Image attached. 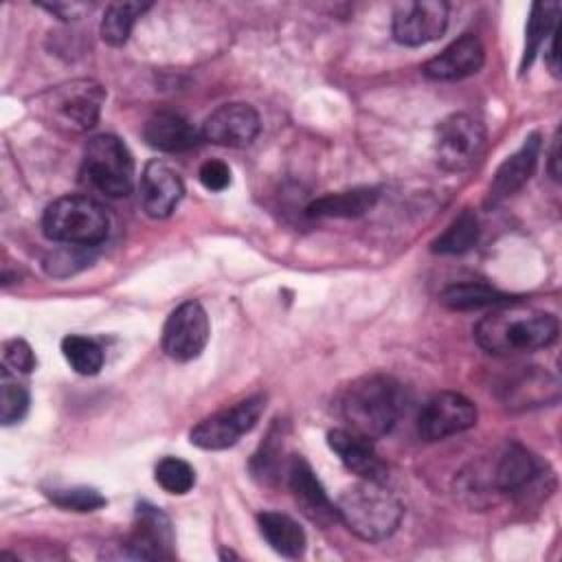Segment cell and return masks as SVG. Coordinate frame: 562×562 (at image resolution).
<instances>
[{
  "label": "cell",
  "mask_w": 562,
  "mask_h": 562,
  "mask_svg": "<svg viewBox=\"0 0 562 562\" xmlns=\"http://www.w3.org/2000/svg\"><path fill=\"white\" fill-rule=\"evenodd\" d=\"M202 138L224 147H246L261 132L259 112L248 103H224L202 123Z\"/></svg>",
  "instance_id": "12"
},
{
  "label": "cell",
  "mask_w": 562,
  "mask_h": 562,
  "mask_svg": "<svg viewBox=\"0 0 562 562\" xmlns=\"http://www.w3.org/2000/svg\"><path fill=\"white\" fill-rule=\"evenodd\" d=\"M338 413L349 432L375 441L395 426L402 413V389L389 375H362L342 391Z\"/></svg>",
  "instance_id": "2"
},
{
  "label": "cell",
  "mask_w": 562,
  "mask_h": 562,
  "mask_svg": "<svg viewBox=\"0 0 562 562\" xmlns=\"http://www.w3.org/2000/svg\"><path fill=\"white\" fill-rule=\"evenodd\" d=\"M476 342L494 356H516L531 353L536 349L549 347L558 338V318L549 312L512 301L492 307L476 327Z\"/></svg>",
  "instance_id": "1"
},
{
  "label": "cell",
  "mask_w": 562,
  "mask_h": 562,
  "mask_svg": "<svg viewBox=\"0 0 562 562\" xmlns=\"http://www.w3.org/2000/svg\"><path fill=\"white\" fill-rule=\"evenodd\" d=\"M485 149V127L470 114L446 116L435 132L437 162L448 171L470 169Z\"/></svg>",
  "instance_id": "7"
},
{
  "label": "cell",
  "mask_w": 562,
  "mask_h": 562,
  "mask_svg": "<svg viewBox=\"0 0 562 562\" xmlns=\"http://www.w3.org/2000/svg\"><path fill=\"white\" fill-rule=\"evenodd\" d=\"M549 173L553 180H560V134L553 136L551 156H549Z\"/></svg>",
  "instance_id": "34"
},
{
  "label": "cell",
  "mask_w": 562,
  "mask_h": 562,
  "mask_svg": "<svg viewBox=\"0 0 562 562\" xmlns=\"http://www.w3.org/2000/svg\"><path fill=\"white\" fill-rule=\"evenodd\" d=\"M81 176L99 193L125 198L134 184V158L121 138L99 134L86 145Z\"/></svg>",
  "instance_id": "5"
},
{
  "label": "cell",
  "mask_w": 562,
  "mask_h": 562,
  "mask_svg": "<svg viewBox=\"0 0 562 562\" xmlns=\"http://www.w3.org/2000/svg\"><path fill=\"white\" fill-rule=\"evenodd\" d=\"M483 61H485V50L481 40L472 33H463L461 37L450 42L439 55L428 59L422 66V70L428 79L457 81L479 72Z\"/></svg>",
  "instance_id": "15"
},
{
  "label": "cell",
  "mask_w": 562,
  "mask_h": 562,
  "mask_svg": "<svg viewBox=\"0 0 562 562\" xmlns=\"http://www.w3.org/2000/svg\"><path fill=\"white\" fill-rule=\"evenodd\" d=\"M46 11L57 13L61 20H77L88 7L86 4H61V2H53V4H42Z\"/></svg>",
  "instance_id": "33"
},
{
  "label": "cell",
  "mask_w": 562,
  "mask_h": 562,
  "mask_svg": "<svg viewBox=\"0 0 562 562\" xmlns=\"http://www.w3.org/2000/svg\"><path fill=\"white\" fill-rule=\"evenodd\" d=\"M266 406L263 395H252L231 408L204 417L191 428V443L202 450H224L239 441L241 435L255 428Z\"/></svg>",
  "instance_id": "8"
},
{
  "label": "cell",
  "mask_w": 562,
  "mask_h": 562,
  "mask_svg": "<svg viewBox=\"0 0 562 562\" xmlns=\"http://www.w3.org/2000/svg\"><path fill=\"white\" fill-rule=\"evenodd\" d=\"M257 525L266 542L283 558H301L305 551V531L299 522L279 512H261Z\"/></svg>",
  "instance_id": "21"
},
{
  "label": "cell",
  "mask_w": 562,
  "mask_h": 562,
  "mask_svg": "<svg viewBox=\"0 0 562 562\" xmlns=\"http://www.w3.org/2000/svg\"><path fill=\"white\" fill-rule=\"evenodd\" d=\"M558 13H560L558 2H536L531 7V15L527 20V44H525V55H522V61H520V70H525L533 61L540 44L547 37H551V33L555 31Z\"/></svg>",
  "instance_id": "26"
},
{
  "label": "cell",
  "mask_w": 562,
  "mask_h": 562,
  "mask_svg": "<svg viewBox=\"0 0 562 562\" xmlns=\"http://www.w3.org/2000/svg\"><path fill=\"white\" fill-rule=\"evenodd\" d=\"M211 325L206 310L198 301L180 303L165 321L162 351L178 362L198 358L209 342Z\"/></svg>",
  "instance_id": "9"
},
{
  "label": "cell",
  "mask_w": 562,
  "mask_h": 562,
  "mask_svg": "<svg viewBox=\"0 0 562 562\" xmlns=\"http://www.w3.org/2000/svg\"><path fill=\"white\" fill-rule=\"evenodd\" d=\"M138 189L143 211L154 220L171 215V211L184 195V184L180 176L160 160H151L145 165Z\"/></svg>",
  "instance_id": "16"
},
{
  "label": "cell",
  "mask_w": 562,
  "mask_h": 562,
  "mask_svg": "<svg viewBox=\"0 0 562 562\" xmlns=\"http://www.w3.org/2000/svg\"><path fill=\"white\" fill-rule=\"evenodd\" d=\"M558 33L553 31L551 33V44H549V53H547V61H549V68H551V72L558 77L560 75V70H558V37H555Z\"/></svg>",
  "instance_id": "35"
},
{
  "label": "cell",
  "mask_w": 562,
  "mask_h": 562,
  "mask_svg": "<svg viewBox=\"0 0 562 562\" xmlns=\"http://www.w3.org/2000/svg\"><path fill=\"white\" fill-rule=\"evenodd\" d=\"M29 411V391L11 375V369L0 373V419L4 426L18 424Z\"/></svg>",
  "instance_id": "28"
},
{
  "label": "cell",
  "mask_w": 562,
  "mask_h": 562,
  "mask_svg": "<svg viewBox=\"0 0 562 562\" xmlns=\"http://www.w3.org/2000/svg\"><path fill=\"white\" fill-rule=\"evenodd\" d=\"M448 26V4L441 0L404 2L393 13V37L404 46H422L443 35Z\"/></svg>",
  "instance_id": "11"
},
{
  "label": "cell",
  "mask_w": 562,
  "mask_h": 562,
  "mask_svg": "<svg viewBox=\"0 0 562 562\" xmlns=\"http://www.w3.org/2000/svg\"><path fill=\"white\" fill-rule=\"evenodd\" d=\"M538 151H540V136L538 134L527 136L522 147L516 154H512L507 160H503L501 167L496 169L494 180L487 189L485 204L494 206V204L503 202L505 198L514 195L516 191H520L536 169Z\"/></svg>",
  "instance_id": "18"
},
{
  "label": "cell",
  "mask_w": 562,
  "mask_h": 562,
  "mask_svg": "<svg viewBox=\"0 0 562 562\" xmlns=\"http://www.w3.org/2000/svg\"><path fill=\"white\" fill-rule=\"evenodd\" d=\"M143 138L149 147L169 154L189 151L198 147L200 140H204L200 130H195L184 116L169 110H160L147 119L143 127Z\"/></svg>",
  "instance_id": "20"
},
{
  "label": "cell",
  "mask_w": 562,
  "mask_h": 562,
  "mask_svg": "<svg viewBox=\"0 0 562 562\" xmlns=\"http://www.w3.org/2000/svg\"><path fill=\"white\" fill-rule=\"evenodd\" d=\"M338 520L362 540L389 538L404 514L402 503L389 492L382 481H367L347 487L336 501Z\"/></svg>",
  "instance_id": "3"
},
{
  "label": "cell",
  "mask_w": 562,
  "mask_h": 562,
  "mask_svg": "<svg viewBox=\"0 0 562 562\" xmlns=\"http://www.w3.org/2000/svg\"><path fill=\"white\" fill-rule=\"evenodd\" d=\"M4 367L20 373H31L37 367V358L26 340L13 338L4 342Z\"/></svg>",
  "instance_id": "31"
},
{
  "label": "cell",
  "mask_w": 562,
  "mask_h": 562,
  "mask_svg": "<svg viewBox=\"0 0 562 562\" xmlns=\"http://www.w3.org/2000/svg\"><path fill=\"white\" fill-rule=\"evenodd\" d=\"M476 424V406L461 393L443 391L432 395L417 419L419 437L426 441H439L450 435L463 432Z\"/></svg>",
  "instance_id": "10"
},
{
  "label": "cell",
  "mask_w": 562,
  "mask_h": 562,
  "mask_svg": "<svg viewBox=\"0 0 562 562\" xmlns=\"http://www.w3.org/2000/svg\"><path fill=\"white\" fill-rule=\"evenodd\" d=\"M156 483L169 494H187L195 485V470L178 457H165L156 465Z\"/></svg>",
  "instance_id": "29"
},
{
  "label": "cell",
  "mask_w": 562,
  "mask_h": 562,
  "mask_svg": "<svg viewBox=\"0 0 562 562\" xmlns=\"http://www.w3.org/2000/svg\"><path fill=\"white\" fill-rule=\"evenodd\" d=\"M327 443L338 454V459L342 461V465L349 472H353L367 481H384L386 465L375 454L373 441L358 437V435L349 432L347 428H336V430H329Z\"/></svg>",
  "instance_id": "19"
},
{
  "label": "cell",
  "mask_w": 562,
  "mask_h": 562,
  "mask_svg": "<svg viewBox=\"0 0 562 562\" xmlns=\"http://www.w3.org/2000/svg\"><path fill=\"white\" fill-rule=\"evenodd\" d=\"M105 209L88 195H64L50 202L42 215V233L57 244L92 248L108 237Z\"/></svg>",
  "instance_id": "4"
},
{
  "label": "cell",
  "mask_w": 562,
  "mask_h": 562,
  "mask_svg": "<svg viewBox=\"0 0 562 562\" xmlns=\"http://www.w3.org/2000/svg\"><path fill=\"white\" fill-rule=\"evenodd\" d=\"M378 200V189L358 187L349 191L327 193L307 206L312 217H358L364 215Z\"/></svg>",
  "instance_id": "22"
},
{
  "label": "cell",
  "mask_w": 562,
  "mask_h": 562,
  "mask_svg": "<svg viewBox=\"0 0 562 562\" xmlns=\"http://www.w3.org/2000/svg\"><path fill=\"white\" fill-rule=\"evenodd\" d=\"M544 474L542 461L520 443H507L492 470V485L512 496H525Z\"/></svg>",
  "instance_id": "13"
},
{
  "label": "cell",
  "mask_w": 562,
  "mask_h": 562,
  "mask_svg": "<svg viewBox=\"0 0 562 562\" xmlns=\"http://www.w3.org/2000/svg\"><path fill=\"white\" fill-rule=\"evenodd\" d=\"M151 4L140 2H114L105 9L101 20V37L110 46H123L136 24V20L149 9Z\"/></svg>",
  "instance_id": "24"
},
{
  "label": "cell",
  "mask_w": 562,
  "mask_h": 562,
  "mask_svg": "<svg viewBox=\"0 0 562 562\" xmlns=\"http://www.w3.org/2000/svg\"><path fill=\"white\" fill-rule=\"evenodd\" d=\"M439 301L450 307V310H481V307H498L518 299H512L505 292H498L485 283H454L448 285L441 294Z\"/></svg>",
  "instance_id": "23"
},
{
  "label": "cell",
  "mask_w": 562,
  "mask_h": 562,
  "mask_svg": "<svg viewBox=\"0 0 562 562\" xmlns=\"http://www.w3.org/2000/svg\"><path fill=\"white\" fill-rule=\"evenodd\" d=\"M61 353L79 375H97L103 367V349L88 336H66L61 340Z\"/></svg>",
  "instance_id": "27"
},
{
  "label": "cell",
  "mask_w": 562,
  "mask_h": 562,
  "mask_svg": "<svg viewBox=\"0 0 562 562\" xmlns=\"http://www.w3.org/2000/svg\"><path fill=\"white\" fill-rule=\"evenodd\" d=\"M198 178H200L204 189H209V191H224L231 184V169L222 160H206L200 167Z\"/></svg>",
  "instance_id": "32"
},
{
  "label": "cell",
  "mask_w": 562,
  "mask_h": 562,
  "mask_svg": "<svg viewBox=\"0 0 562 562\" xmlns=\"http://www.w3.org/2000/svg\"><path fill=\"white\" fill-rule=\"evenodd\" d=\"M50 501L61 509L72 512H94L105 505V498L92 487H68V490H53Z\"/></svg>",
  "instance_id": "30"
},
{
  "label": "cell",
  "mask_w": 562,
  "mask_h": 562,
  "mask_svg": "<svg viewBox=\"0 0 562 562\" xmlns=\"http://www.w3.org/2000/svg\"><path fill=\"white\" fill-rule=\"evenodd\" d=\"M125 544L130 555L140 560L169 558L171 544H173V531H171L169 518L158 507L140 503L136 507L134 529Z\"/></svg>",
  "instance_id": "14"
},
{
  "label": "cell",
  "mask_w": 562,
  "mask_h": 562,
  "mask_svg": "<svg viewBox=\"0 0 562 562\" xmlns=\"http://www.w3.org/2000/svg\"><path fill=\"white\" fill-rule=\"evenodd\" d=\"M288 485L299 507L310 520L321 525H329L331 520H338L336 505L327 498L312 465L301 454H294L288 463Z\"/></svg>",
  "instance_id": "17"
},
{
  "label": "cell",
  "mask_w": 562,
  "mask_h": 562,
  "mask_svg": "<svg viewBox=\"0 0 562 562\" xmlns=\"http://www.w3.org/2000/svg\"><path fill=\"white\" fill-rule=\"evenodd\" d=\"M479 239V220L472 211H461L450 226L432 241V252L437 255H461L470 250Z\"/></svg>",
  "instance_id": "25"
},
{
  "label": "cell",
  "mask_w": 562,
  "mask_h": 562,
  "mask_svg": "<svg viewBox=\"0 0 562 562\" xmlns=\"http://www.w3.org/2000/svg\"><path fill=\"white\" fill-rule=\"evenodd\" d=\"M105 90L92 79H75L44 92L37 103L44 119L70 132H86L97 125Z\"/></svg>",
  "instance_id": "6"
}]
</instances>
